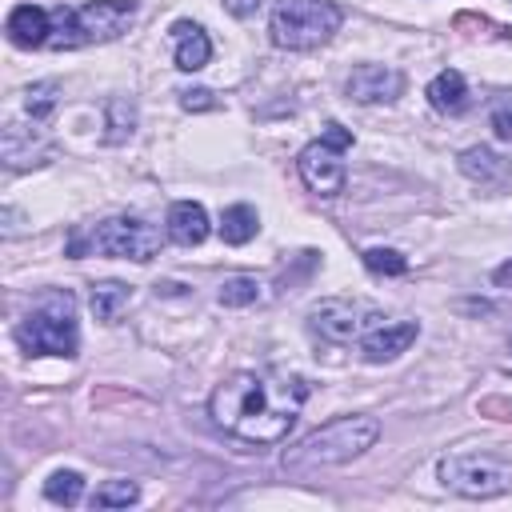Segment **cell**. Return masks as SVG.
I'll use <instances>...</instances> for the list:
<instances>
[{
  "mask_svg": "<svg viewBox=\"0 0 512 512\" xmlns=\"http://www.w3.org/2000/svg\"><path fill=\"white\" fill-rule=\"evenodd\" d=\"M456 164H460V172H464L472 184H480V188H504V184L512 180V164H508L500 152L484 148V144L464 148Z\"/></svg>",
  "mask_w": 512,
  "mask_h": 512,
  "instance_id": "4fadbf2b",
  "label": "cell"
},
{
  "mask_svg": "<svg viewBox=\"0 0 512 512\" xmlns=\"http://www.w3.org/2000/svg\"><path fill=\"white\" fill-rule=\"evenodd\" d=\"M500 372L512 376V340H508V352H504V360H500Z\"/></svg>",
  "mask_w": 512,
  "mask_h": 512,
  "instance_id": "f546056e",
  "label": "cell"
},
{
  "mask_svg": "<svg viewBox=\"0 0 512 512\" xmlns=\"http://www.w3.org/2000/svg\"><path fill=\"white\" fill-rule=\"evenodd\" d=\"M16 344L28 356H64L72 360L80 352V324H76V300L72 292L56 288L36 300V308L16 324Z\"/></svg>",
  "mask_w": 512,
  "mask_h": 512,
  "instance_id": "277c9868",
  "label": "cell"
},
{
  "mask_svg": "<svg viewBox=\"0 0 512 512\" xmlns=\"http://www.w3.org/2000/svg\"><path fill=\"white\" fill-rule=\"evenodd\" d=\"M260 4H264V0H224V12H228V16H236V20H248Z\"/></svg>",
  "mask_w": 512,
  "mask_h": 512,
  "instance_id": "83f0119b",
  "label": "cell"
},
{
  "mask_svg": "<svg viewBox=\"0 0 512 512\" xmlns=\"http://www.w3.org/2000/svg\"><path fill=\"white\" fill-rule=\"evenodd\" d=\"M388 316L364 300H340V296H328L320 304L308 308V332L320 336L324 344H360L376 324H384Z\"/></svg>",
  "mask_w": 512,
  "mask_h": 512,
  "instance_id": "9c48e42d",
  "label": "cell"
},
{
  "mask_svg": "<svg viewBox=\"0 0 512 512\" xmlns=\"http://www.w3.org/2000/svg\"><path fill=\"white\" fill-rule=\"evenodd\" d=\"M104 124H108V132H104L108 144L128 140V136L136 132V104L124 100V96H112V100L104 104Z\"/></svg>",
  "mask_w": 512,
  "mask_h": 512,
  "instance_id": "ffe728a7",
  "label": "cell"
},
{
  "mask_svg": "<svg viewBox=\"0 0 512 512\" xmlns=\"http://www.w3.org/2000/svg\"><path fill=\"white\" fill-rule=\"evenodd\" d=\"M380 436V420L352 412V416H336L328 424H320L316 432H308L300 444H292L280 464L284 472H320V468H336L348 464L356 456H364Z\"/></svg>",
  "mask_w": 512,
  "mask_h": 512,
  "instance_id": "7a4b0ae2",
  "label": "cell"
},
{
  "mask_svg": "<svg viewBox=\"0 0 512 512\" xmlns=\"http://www.w3.org/2000/svg\"><path fill=\"white\" fill-rule=\"evenodd\" d=\"M128 300H132V284H120V280L92 284V312H96V320H104V324H112Z\"/></svg>",
  "mask_w": 512,
  "mask_h": 512,
  "instance_id": "d6986e66",
  "label": "cell"
},
{
  "mask_svg": "<svg viewBox=\"0 0 512 512\" xmlns=\"http://www.w3.org/2000/svg\"><path fill=\"white\" fill-rule=\"evenodd\" d=\"M256 232H260V216H256L252 204H228V208H224V216H220V240H224V244L240 248V244H248Z\"/></svg>",
  "mask_w": 512,
  "mask_h": 512,
  "instance_id": "ac0fdd59",
  "label": "cell"
},
{
  "mask_svg": "<svg viewBox=\"0 0 512 512\" xmlns=\"http://www.w3.org/2000/svg\"><path fill=\"white\" fill-rule=\"evenodd\" d=\"M416 336H420V324H416V320H384V324H376V328L360 340V356H364L368 364H388V360H396L400 352H408Z\"/></svg>",
  "mask_w": 512,
  "mask_h": 512,
  "instance_id": "7c38bea8",
  "label": "cell"
},
{
  "mask_svg": "<svg viewBox=\"0 0 512 512\" xmlns=\"http://www.w3.org/2000/svg\"><path fill=\"white\" fill-rule=\"evenodd\" d=\"M48 8H40V4H16L12 12H8V40L16 44V48H44L48 44Z\"/></svg>",
  "mask_w": 512,
  "mask_h": 512,
  "instance_id": "9a60e30c",
  "label": "cell"
},
{
  "mask_svg": "<svg viewBox=\"0 0 512 512\" xmlns=\"http://www.w3.org/2000/svg\"><path fill=\"white\" fill-rule=\"evenodd\" d=\"M344 92L356 104H388L404 92V76L392 64H356L344 80Z\"/></svg>",
  "mask_w": 512,
  "mask_h": 512,
  "instance_id": "30bf717a",
  "label": "cell"
},
{
  "mask_svg": "<svg viewBox=\"0 0 512 512\" xmlns=\"http://www.w3.org/2000/svg\"><path fill=\"white\" fill-rule=\"evenodd\" d=\"M344 24L336 0H280L268 16V40L288 52H312L328 44Z\"/></svg>",
  "mask_w": 512,
  "mask_h": 512,
  "instance_id": "5b68a950",
  "label": "cell"
},
{
  "mask_svg": "<svg viewBox=\"0 0 512 512\" xmlns=\"http://www.w3.org/2000/svg\"><path fill=\"white\" fill-rule=\"evenodd\" d=\"M492 280H496V284H512V264H500V268L492 272Z\"/></svg>",
  "mask_w": 512,
  "mask_h": 512,
  "instance_id": "f1b7e54d",
  "label": "cell"
},
{
  "mask_svg": "<svg viewBox=\"0 0 512 512\" xmlns=\"http://www.w3.org/2000/svg\"><path fill=\"white\" fill-rule=\"evenodd\" d=\"M0 152H4V164H8V172H24V168H36V164H44V160L52 156V144L44 140L40 124L24 128V124H16V120H12V124L4 128Z\"/></svg>",
  "mask_w": 512,
  "mask_h": 512,
  "instance_id": "8fae6325",
  "label": "cell"
},
{
  "mask_svg": "<svg viewBox=\"0 0 512 512\" xmlns=\"http://www.w3.org/2000/svg\"><path fill=\"white\" fill-rule=\"evenodd\" d=\"M428 104L444 116H460L468 108V80L456 68H444L428 80Z\"/></svg>",
  "mask_w": 512,
  "mask_h": 512,
  "instance_id": "e0dca14e",
  "label": "cell"
},
{
  "mask_svg": "<svg viewBox=\"0 0 512 512\" xmlns=\"http://www.w3.org/2000/svg\"><path fill=\"white\" fill-rule=\"evenodd\" d=\"M208 232H212V224H208L204 204H196V200H176V204L168 208V240H172V244L196 248V244L208 240Z\"/></svg>",
  "mask_w": 512,
  "mask_h": 512,
  "instance_id": "5bb4252c",
  "label": "cell"
},
{
  "mask_svg": "<svg viewBox=\"0 0 512 512\" xmlns=\"http://www.w3.org/2000/svg\"><path fill=\"white\" fill-rule=\"evenodd\" d=\"M344 148H352V132L344 124H336V120L324 124L320 140L300 148L296 172L308 184V192H316V196H340L344 192V184H348V168L340 160Z\"/></svg>",
  "mask_w": 512,
  "mask_h": 512,
  "instance_id": "52a82bcc",
  "label": "cell"
},
{
  "mask_svg": "<svg viewBox=\"0 0 512 512\" xmlns=\"http://www.w3.org/2000/svg\"><path fill=\"white\" fill-rule=\"evenodd\" d=\"M492 132L500 140H512V96H500L492 104Z\"/></svg>",
  "mask_w": 512,
  "mask_h": 512,
  "instance_id": "4316f807",
  "label": "cell"
},
{
  "mask_svg": "<svg viewBox=\"0 0 512 512\" xmlns=\"http://www.w3.org/2000/svg\"><path fill=\"white\" fill-rule=\"evenodd\" d=\"M140 12V0H88L48 8V44L44 48H84L116 40Z\"/></svg>",
  "mask_w": 512,
  "mask_h": 512,
  "instance_id": "3957f363",
  "label": "cell"
},
{
  "mask_svg": "<svg viewBox=\"0 0 512 512\" xmlns=\"http://www.w3.org/2000/svg\"><path fill=\"white\" fill-rule=\"evenodd\" d=\"M56 104H60V84L56 80H40V84H28L24 88V112H28V120L44 124L56 112Z\"/></svg>",
  "mask_w": 512,
  "mask_h": 512,
  "instance_id": "7402d4cb",
  "label": "cell"
},
{
  "mask_svg": "<svg viewBox=\"0 0 512 512\" xmlns=\"http://www.w3.org/2000/svg\"><path fill=\"white\" fill-rule=\"evenodd\" d=\"M44 496H48L52 504H64V508L80 504V500H84V476H80L76 468H60V472H52V476L44 480Z\"/></svg>",
  "mask_w": 512,
  "mask_h": 512,
  "instance_id": "44dd1931",
  "label": "cell"
},
{
  "mask_svg": "<svg viewBox=\"0 0 512 512\" xmlns=\"http://www.w3.org/2000/svg\"><path fill=\"white\" fill-rule=\"evenodd\" d=\"M84 252H100V256L148 264L160 252V228H152L140 216H108L96 228L68 236V256H84Z\"/></svg>",
  "mask_w": 512,
  "mask_h": 512,
  "instance_id": "8992f818",
  "label": "cell"
},
{
  "mask_svg": "<svg viewBox=\"0 0 512 512\" xmlns=\"http://www.w3.org/2000/svg\"><path fill=\"white\" fill-rule=\"evenodd\" d=\"M140 500V484L136 480H104L92 492V508H128Z\"/></svg>",
  "mask_w": 512,
  "mask_h": 512,
  "instance_id": "603a6c76",
  "label": "cell"
},
{
  "mask_svg": "<svg viewBox=\"0 0 512 512\" xmlns=\"http://www.w3.org/2000/svg\"><path fill=\"white\" fill-rule=\"evenodd\" d=\"M216 300H220L224 308H248V304L260 300V284H256V276H228V280L220 284Z\"/></svg>",
  "mask_w": 512,
  "mask_h": 512,
  "instance_id": "cb8c5ba5",
  "label": "cell"
},
{
  "mask_svg": "<svg viewBox=\"0 0 512 512\" xmlns=\"http://www.w3.org/2000/svg\"><path fill=\"white\" fill-rule=\"evenodd\" d=\"M172 40H176V68L180 72H200L212 60V40L196 20H176Z\"/></svg>",
  "mask_w": 512,
  "mask_h": 512,
  "instance_id": "2e32d148",
  "label": "cell"
},
{
  "mask_svg": "<svg viewBox=\"0 0 512 512\" xmlns=\"http://www.w3.org/2000/svg\"><path fill=\"white\" fill-rule=\"evenodd\" d=\"M364 268L376 276H404L408 272V256H400L396 248H364Z\"/></svg>",
  "mask_w": 512,
  "mask_h": 512,
  "instance_id": "d4e9b609",
  "label": "cell"
},
{
  "mask_svg": "<svg viewBox=\"0 0 512 512\" xmlns=\"http://www.w3.org/2000/svg\"><path fill=\"white\" fill-rule=\"evenodd\" d=\"M436 476L444 488L468 496V500H492L512 488V464L484 452H456L436 464Z\"/></svg>",
  "mask_w": 512,
  "mask_h": 512,
  "instance_id": "ba28073f",
  "label": "cell"
},
{
  "mask_svg": "<svg viewBox=\"0 0 512 512\" xmlns=\"http://www.w3.org/2000/svg\"><path fill=\"white\" fill-rule=\"evenodd\" d=\"M308 400V380L288 372H232L208 396L216 428L244 444H280Z\"/></svg>",
  "mask_w": 512,
  "mask_h": 512,
  "instance_id": "6da1fadb",
  "label": "cell"
},
{
  "mask_svg": "<svg viewBox=\"0 0 512 512\" xmlns=\"http://www.w3.org/2000/svg\"><path fill=\"white\" fill-rule=\"evenodd\" d=\"M176 96H180V108H184V112H208V108L220 104L212 88H184V92H176Z\"/></svg>",
  "mask_w": 512,
  "mask_h": 512,
  "instance_id": "484cf974",
  "label": "cell"
}]
</instances>
